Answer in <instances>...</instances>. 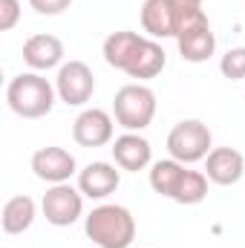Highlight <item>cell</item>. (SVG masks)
<instances>
[{"label":"cell","mask_w":245,"mask_h":248,"mask_svg":"<svg viewBox=\"0 0 245 248\" xmlns=\"http://www.w3.org/2000/svg\"><path fill=\"white\" fill-rule=\"evenodd\" d=\"M55 87L38 72H20L6 87L9 110L20 119H44L55 107Z\"/></svg>","instance_id":"1"},{"label":"cell","mask_w":245,"mask_h":248,"mask_svg":"<svg viewBox=\"0 0 245 248\" xmlns=\"http://www.w3.org/2000/svg\"><path fill=\"white\" fill-rule=\"evenodd\" d=\"M84 231L98 248H130L136 240V217L124 205H98L87 214Z\"/></svg>","instance_id":"2"},{"label":"cell","mask_w":245,"mask_h":248,"mask_svg":"<svg viewBox=\"0 0 245 248\" xmlns=\"http://www.w3.org/2000/svg\"><path fill=\"white\" fill-rule=\"evenodd\" d=\"M156 116V93L144 84H124L113 98V119L127 133L150 127Z\"/></svg>","instance_id":"3"},{"label":"cell","mask_w":245,"mask_h":248,"mask_svg":"<svg viewBox=\"0 0 245 248\" xmlns=\"http://www.w3.org/2000/svg\"><path fill=\"white\" fill-rule=\"evenodd\" d=\"M211 150H214L211 147V130L199 119H184L168 133V153H170V159H176L182 165L202 162Z\"/></svg>","instance_id":"4"},{"label":"cell","mask_w":245,"mask_h":248,"mask_svg":"<svg viewBox=\"0 0 245 248\" xmlns=\"http://www.w3.org/2000/svg\"><path fill=\"white\" fill-rule=\"evenodd\" d=\"M55 93L63 104L69 107H84L92 93H95V75L84 61H69L58 66L55 75Z\"/></svg>","instance_id":"5"},{"label":"cell","mask_w":245,"mask_h":248,"mask_svg":"<svg viewBox=\"0 0 245 248\" xmlns=\"http://www.w3.org/2000/svg\"><path fill=\"white\" fill-rule=\"evenodd\" d=\"M41 211H44V217H46L49 225L66 228V225H72L84 214V193L75 190L69 182L52 185L44 193V199H41Z\"/></svg>","instance_id":"6"},{"label":"cell","mask_w":245,"mask_h":248,"mask_svg":"<svg viewBox=\"0 0 245 248\" xmlns=\"http://www.w3.org/2000/svg\"><path fill=\"white\" fill-rule=\"evenodd\" d=\"M113 133H116V119L101 107H90L78 113V119L72 122V139L81 147H104L113 141Z\"/></svg>","instance_id":"7"},{"label":"cell","mask_w":245,"mask_h":248,"mask_svg":"<svg viewBox=\"0 0 245 248\" xmlns=\"http://www.w3.org/2000/svg\"><path fill=\"white\" fill-rule=\"evenodd\" d=\"M75 156L63 147H41L32 156V170L38 179L49 182V185H61L69 182V176L75 173Z\"/></svg>","instance_id":"8"},{"label":"cell","mask_w":245,"mask_h":248,"mask_svg":"<svg viewBox=\"0 0 245 248\" xmlns=\"http://www.w3.org/2000/svg\"><path fill=\"white\" fill-rule=\"evenodd\" d=\"M245 173V159L240 150L234 147H214L208 156H205V176L214 182V185H237Z\"/></svg>","instance_id":"9"},{"label":"cell","mask_w":245,"mask_h":248,"mask_svg":"<svg viewBox=\"0 0 245 248\" xmlns=\"http://www.w3.org/2000/svg\"><path fill=\"white\" fill-rule=\"evenodd\" d=\"M122 185V176L116 165L110 162H90L84 170H78V190L90 199H107Z\"/></svg>","instance_id":"10"},{"label":"cell","mask_w":245,"mask_h":248,"mask_svg":"<svg viewBox=\"0 0 245 248\" xmlns=\"http://www.w3.org/2000/svg\"><path fill=\"white\" fill-rule=\"evenodd\" d=\"M110 150H113L116 165H119L122 170H130V173L144 170V168L150 165V159H153L150 141H147L144 136H138V133H124V136H119Z\"/></svg>","instance_id":"11"},{"label":"cell","mask_w":245,"mask_h":248,"mask_svg":"<svg viewBox=\"0 0 245 248\" xmlns=\"http://www.w3.org/2000/svg\"><path fill=\"white\" fill-rule=\"evenodd\" d=\"M176 44H179V55L187 63H205L214 55V49H216V38H214L208 20H199V23L187 26L182 35L176 38Z\"/></svg>","instance_id":"12"},{"label":"cell","mask_w":245,"mask_h":248,"mask_svg":"<svg viewBox=\"0 0 245 248\" xmlns=\"http://www.w3.org/2000/svg\"><path fill=\"white\" fill-rule=\"evenodd\" d=\"M23 61H26V66H32L35 72L61 66V61H63L61 38H55V35H32V38H26Z\"/></svg>","instance_id":"13"},{"label":"cell","mask_w":245,"mask_h":248,"mask_svg":"<svg viewBox=\"0 0 245 248\" xmlns=\"http://www.w3.org/2000/svg\"><path fill=\"white\" fill-rule=\"evenodd\" d=\"M168 63V55L162 49V44H156L153 38H141V44L136 46L130 63L124 66V72L130 78H138V81H147V78H156Z\"/></svg>","instance_id":"14"},{"label":"cell","mask_w":245,"mask_h":248,"mask_svg":"<svg viewBox=\"0 0 245 248\" xmlns=\"http://www.w3.org/2000/svg\"><path fill=\"white\" fill-rule=\"evenodd\" d=\"M141 29L156 41V38H176L173 26V12L168 0H144L141 3Z\"/></svg>","instance_id":"15"},{"label":"cell","mask_w":245,"mask_h":248,"mask_svg":"<svg viewBox=\"0 0 245 248\" xmlns=\"http://www.w3.org/2000/svg\"><path fill=\"white\" fill-rule=\"evenodd\" d=\"M35 211L38 208H35V199L32 196H26V193L12 196L3 205V217H0L3 231L6 234H23V231H29L32 222H35Z\"/></svg>","instance_id":"16"},{"label":"cell","mask_w":245,"mask_h":248,"mask_svg":"<svg viewBox=\"0 0 245 248\" xmlns=\"http://www.w3.org/2000/svg\"><path fill=\"white\" fill-rule=\"evenodd\" d=\"M141 44V35L138 32H130V29H122V32H113L107 41H104V61L110 63L113 69H122L130 63L136 46Z\"/></svg>","instance_id":"17"},{"label":"cell","mask_w":245,"mask_h":248,"mask_svg":"<svg viewBox=\"0 0 245 248\" xmlns=\"http://www.w3.org/2000/svg\"><path fill=\"white\" fill-rule=\"evenodd\" d=\"M182 176H184L182 162H176V159H162V162H156V165L150 168V187H153L159 196L173 199V193H176V187L182 182Z\"/></svg>","instance_id":"18"},{"label":"cell","mask_w":245,"mask_h":248,"mask_svg":"<svg viewBox=\"0 0 245 248\" xmlns=\"http://www.w3.org/2000/svg\"><path fill=\"white\" fill-rule=\"evenodd\" d=\"M208 176L205 173H199V170H184L182 182L176 187V193H173V202H179V205H199L205 196H208Z\"/></svg>","instance_id":"19"},{"label":"cell","mask_w":245,"mask_h":248,"mask_svg":"<svg viewBox=\"0 0 245 248\" xmlns=\"http://www.w3.org/2000/svg\"><path fill=\"white\" fill-rule=\"evenodd\" d=\"M170 12H173V26H176V38L182 35L187 26L208 20V15L202 12V0H168Z\"/></svg>","instance_id":"20"},{"label":"cell","mask_w":245,"mask_h":248,"mask_svg":"<svg viewBox=\"0 0 245 248\" xmlns=\"http://www.w3.org/2000/svg\"><path fill=\"white\" fill-rule=\"evenodd\" d=\"M219 72L228 78V81H240L245 78V46H234L222 55L219 61Z\"/></svg>","instance_id":"21"},{"label":"cell","mask_w":245,"mask_h":248,"mask_svg":"<svg viewBox=\"0 0 245 248\" xmlns=\"http://www.w3.org/2000/svg\"><path fill=\"white\" fill-rule=\"evenodd\" d=\"M20 20V0H0V29L9 32Z\"/></svg>","instance_id":"22"},{"label":"cell","mask_w":245,"mask_h":248,"mask_svg":"<svg viewBox=\"0 0 245 248\" xmlns=\"http://www.w3.org/2000/svg\"><path fill=\"white\" fill-rule=\"evenodd\" d=\"M29 6L38 15H61L72 6V0H29Z\"/></svg>","instance_id":"23"}]
</instances>
